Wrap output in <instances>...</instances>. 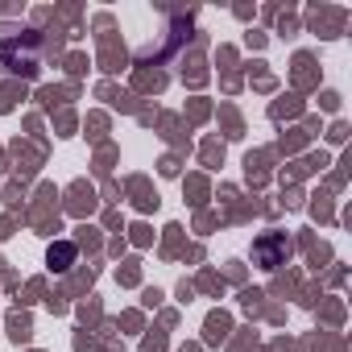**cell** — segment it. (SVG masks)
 I'll list each match as a JSON object with an SVG mask.
<instances>
[{
    "label": "cell",
    "mask_w": 352,
    "mask_h": 352,
    "mask_svg": "<svg viewBox=\"0 0 352 352\" xmlns=\"http://www.w3.org/2000/svg\"><path fill=\"white\" fill-rule=\"evenodd\" d=\"M71 257H75V249H71V245H54V249H50V265H54V270H67V261H71Z\"/></svg>",
    "instance_id": "obj_1"
}]
</instances>
